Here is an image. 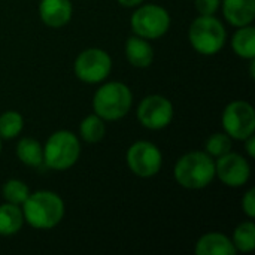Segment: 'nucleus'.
Returning <instances> with one entry per match:
<instances>
[{"mask_svg": "<svg viewBox=\"0 0 255 255\" xmlns=\"http://www.w3.org/2000/svg\"><path fill=\"white\" fill-rule=\"evenodd\" d=\"M21 209L24 223L36 230H51L57 227L66 214L64 200L49 190L30 193L21 205Z\"/></svg>", "mask_w": 255, "mask_h": 255, "instance_id": "nucleus-1", "label": "nucleus"}, {"mask_svg": "<svg viewBox=\"0 0 255 255\" xmlns=\"http://www.w3.org/2000/svg\"><path fill=\"white\" fill-rule=\"evenodd\" d=\"M173 176L185 190H203L215 179V160L205 151L187 152L175 163Z\"/></svg>", "mask_w": 255, "mask_h": 255, "instance_id": "nucleus-2", "label": "nucleus"}, {"mask_svg": "<svg viewBox=\"0 0 255 255\" xmlns=\"http://www.w3.org/2000/svg\"><path fill=\"white\" fill-rule=\"evenodd\" d=\"M133 106V94L128 85L112 81L100 85L93 96V111L103 121H118L124 118Z\"/></svg>", "mask_w": 255, "mask_h": 255, "instance_id": "nucleus-3", "label": "nucleus"}, {"mask_svg": "<svg viewBox=\"0 0 255 255\" xmlns=\"http://www.w3.org/2000/svg\"><path fill=\"white\" fill-rule=\"evenodd\" d=\"M188 40L200 55H217L226 45L227 30L215 15H199L190 24Z\"/></svg>", "mask_w": 255, "mask_h": 255, "instance_id": "nucleus-4", "label": "nucleus"}, {"mask_svg": "<svg viewBox=\"0 0 255 255\" xmlns=\"http://www.w3.org/2000/svg\"><path fill=\"white\" fill-rule=\"evenodd\" d=\"M81 155V142L69 130L54 131L43 145V164L48 169L63 172L76 164Z\"/></svg>", "mask_w": 255, "mask_h": 255, "instance_id": "nucleus-5", "label": "nucleus"}, {"mask_svg": "<svg viewBox=\"0 0 255 255\" xmlns=\"http://www.w3.org/2000/svg\"><path fill=\"white\" fill-rule=\"evenodd\" d=\"M170 15L167 9L155 3L139 4L130 18V27L133 34L148 40L163 37L170 28Z\"/></svg>", "mask_w": 255, "mask_h": 255, "instance_id": "nucleus-6", "label": "nucleus"}, {"mask_svg": "<svg viewBox=\"0 0 255 255\" xmlns=\"http://www.w3.org/2000/svg\"><path fill=\"white\" fill-rule=\"evenodd\" d=\"M76 78L85 84H100L112 72V58L102 48H87L78 54L73 63Z\"/></svg>", "mask_w": 255, "mask_h": 255, "instance_id": "nucleus-7", "label": "nucleus"}, {"mask_svg": "<svg viewBox=\"0 0 255 255\" xmlns=\"http://www.w3.org/2000/svg\"><path fill=\"white\" fill-rule=\"evenodd\" d=\"M130 172L139 178H152L158 175L163 166V154L160 148L149 140H137L131 143L126 154Z\"/></svg>", "mask_w": 255, "mask_h": 255, "instance_id": "nucleus-8", "label": "nucleus"}, {"mask_svg": "<svg viewBox=\"0 0 255 255\" xmlns=\"http://www.w3.org/2000/svg\"><path fill=\"white\" fill-rule=\"evenodd\" d=\"M224 133L235 140H245L255 131V111L245 100L230 102L221 115Z\"/></svg>", "mask_w": 255, "mask_h": 255, "instance_id": "nucleus-9", "label": "nucleus"}, {"mask_svg": "<svg viewBox=\"0 0 255 255\" xmlns=\"http://www.w3.org/2000/svg\"><path fill=\"white\" fill-rule=\"evenodd\" d=\"M136 115L142 127L157 131L166 128L172 123L175 109L167 97L160 94H151L139 102Z\"/></svg>", "mask_w": 255, "mask_h": 255, "instance_id": "nucleus-10", "label": "nucleus"}, {"mask_svg": "<svg viewBox=\"0 0 255 255\" xmlns=\"http://www.w3.org/2000/svg\"><path fill=\"white\" fill-rule=\"evenodd\" d=\"M215 178L226 187L241 188L247 185L251 178V166L244 155L230 151L215 158Z\"/></svg>", "mask_w": 255, "mask_h": 255, "instance_id": "nucleus-11", "label": "nucleus"}, {"mask_svg": "<svg viewBox=\"0 0 255 255\" xmlns=\"http://www.w3.org/2000/svg\"><path fill=\"white\" fill-rule=\"evenodd\" d=\"M73 15V4L70 0H40L39 16L42 22L51 28L64 27Z\"/></svg>", "mask_w": 255, "mask_h": 255, "instance_id": "nucleus-12", "label": "nucleus"}, {"mask_svg": "<svg viewBox=\"0 0 255 255\" xmlns=\"http://www.w3.org/2000/svg\"><path fill=\"white\" fill-rule=\"evenodd\" d=\"M221 10L229 24L244 27L255 19V0H221Z\"/></svg>", "mask_w": 255, "mask_h": 255, "instance_id": "nucleus-13", "label": "nucleus"}, {"mask_svg": "<svg viewBox=\"0 0 255 255\" xmlns=\"http://www.w3.org/2000/svg\"><path fill=\"white\" fill-rule=\"evenodd\" d=\"M124 52L128 60V63L133 67L137 69H146L154 61V49L148 39H143L140 36H130L126 40Z\"/></svg>", "mask_w": 255, "mask_h": 255, "instance_id": "nucleus-14", "label": "nucleus"}, {"mask_svg": "<svg viewBox=\"0 0 255 255\" xmlns=\"http://www.w3.org/2000/svg\"><path fill=\"white\" fill-rule=\"evenodd\" d=\"M194 253L197 255H236V248L229 236L212 232L196 242Z\"/></svg>", "mask_w": 255, "mask_h": 255, "instance_id": "nucleus-15", "label": "nucleus"}, {"mask_svg": "<svg viewBox=\"0 0 255 255\" xmlns=\"http://www.w3.org/2000/svg\"><path fill=\"white\" fill-rule=\"evenodd\" d=\"M15 154L27 167H40L43 164V145L34 137H22L16 143Z\"/></svg>", "mask_w": 255, "mask_h": 255, "instance_id": "nucleus-16", "label": "nucleus"}, {"mask_svg": "<svg viewBox=\"0 0 255 255\" xmlns=\"http://www.w3.org/2000/svg\"><path fill=\"white\" fill-rule=\"evenodd\" d=\"M24 226L22 209L18 205L1 203L0 205V236L9 238L16 235Z\"/></svg>", "mask_w": 255, "mask_h": 255, "instance_id": "nucleus-17", "label": "nucleus"}, {"mask_svg": "<svg viewBox=\"0 0 255 255\" xmlns=\"http://www.w3.org/2000/svg\"><path fill=\"white\" fill-rule=\"evenodd\" d=\"M232 48L235 54L244 60L255 58V28L253 24L238 27L232 37Z\"/></svg>", "mask_w": 255, "mask_h": 255, "instance_id": "nucleus-18", "label": "nucleus"}, {"mask_svg": "<svg viewBox=\"0 0 255 255\" xmlns=\"http://www.w3.org/2000/svg\"><path fill=\"white\" fill-rule=\"evenodd\" d=\"M106 121H103L99 115L91 114L87 115L79 124V136L87 143H99L103 140L106 134Z\"/></svg>", "mask_w": 255, "mask_h": 255, "instance_id": "nucleus-19", "label": "nucleus"}, {"mask_svg": "<svg viewBox=\"0 0 255 255\" xmlns=\"http://www.w3.org/2000/svg\"><path fill=\"white\" fill-rule=\"evenodd\" d=\"M236 253H251L255 248V224L248 220L241 223L235 232H233V239H232Z\"/></svg>", "mask_w": 255, "mask_h": 255, "instance_id": "nucleus-20", "label": "nucleus"}, {"mask_svg": "<svg viewBox=\"0 0 255 255\" xmlns=\"http://www.w3.org/2000/svg\"><path fill=\"white\" fill-rule=\"evenodd\" d=\"M24 118L16 111H4L0 115V139L12 140L22 131Z\"/></svg>", "mask_w": 255, "mask_h": 255, "instance_id": "nucleus-21", "label": "nucleus"}, {"mask_svg": "<svg viewBox=\"0 0 255 255\" xmlns=\"http://www.w3.org/2000/svg\"><path fill=\"white\" fill-rule=\"evenodd\" d=\"M30 188L27 187V184L21 179H7L3 187H1V196H3V200L7 202V203H12V205H18L21 206L25 199L28 197L30 194Z\"/></svg>", "mask_w": 255, "mask_h": 255, "instance_id": "nucleus-22", "label": "nucleus"}, {"mask_svg": "<svg viewBox=\"0 0 255 255\" xmlns=\"http://www.w3.org/2000/svg\"><path fill=\"white\" fill-rule=\"evenodd\" d=\"M232 146H233V139L227 133L218 131V133L211 134L206 139V142H205V152L209 154L215 160V158L230 152Z\"/></svg>", "mask_w": 255, "mask_h": 255, "instance_id": "nucleus-23", "label": "nucleus"}, {"mask_svg": "<svg viewBox=\"0 0 255 255\" xmlns=\"http://www.w3.org/2000/svg\"><path fill=\"white\" fill-rule=\"evenodd\" d=\"M220 6L221 0H194V7L199 15H215Z\"/></svg>", "mask_w": 255, "mask_h": 255, "instance_id": "nucleus-24", "label": "nucleus"}, {"mask_svg": "<svg viewBox=\"0 0 255 255\" xmlns=\"http://www.w3.org/2000/svg\"><path fill=\"white\" fill-rule=\"evenodd\" d=\"M242 211H244V214L250 218V220H253L255 217V190L254 188H250L245 194H244V197H242Z\"/></svg>", "mask_w": 255, "mask_h": 255, "instance_id": "nucleus-25", "label": "nucleus"}, {"mask_svg": "<svg viewBox=\"0 0 255 255\" xmlns=\"http://www.w3.org/2000/svg\"><path fill=\"white\" fill-rule=\"evenodd\" d=\"M245 143V151L248 154L250 158H254L255 157V136L251 134L250 137H247L245 140H242Z\"/></svg>", "mask_w": 255, "mask_h": 255, "instance_id": "nucleus-26", "label": "nucleus"}, {"mask_svg": "<svg viewBox=\"0 0 255 255\" xmlns=\"http://www.w3.org/2000/svg\"><path fill=\"white\" fill-rule=\"evenodd\" d=\"M117 1L124 7H136V6L142 4L145 0H117Z\"/></svg>", "mask_w": 255, "mask_h": 255, "instance_id": "nucleus-27", "label": "nucleus"}, {"mask_svg": "<svg viewBox=\"0 0 255 255\" xmlns=\"http://www.w3.org/2000/svg\"><path fill=\"white\" fill-rule=\"evenodd\" d=\"M0 152H1V139H0Z\"/></svg>", "mask_w": 255, "mask_h": 255, "instance_id": "nucleus-28", "label": "nucleus"}]
</instances>
